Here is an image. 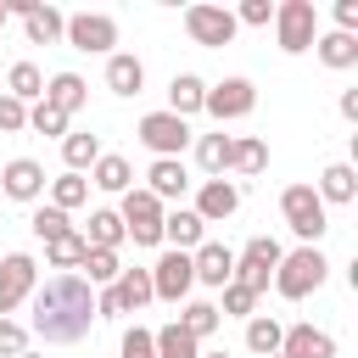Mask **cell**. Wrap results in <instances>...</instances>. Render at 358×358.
<instances>
[{
  "label": "cell",
  "mask_w": 358,
  "mask_h": 358,
  "mask_svg": "<svg viewBox=\"0 0 358 358\" xmlns=\"http://www.w3.org/2000/svg\"><path fill=\"white\" fill-rule=\"evenodd\" d=\"M313 50H319V62H324V67H336V73L358 67V34H319V39H313Z\"/></svg>",
  "instance_id": "83f0119b"
},
{
  "label": "cell",
  "mask_w": 358,
  "mask_h": 358,
  "mask_svg": "<svg viewBox=\"0 0 358 358\" xmlns=\"http://www.w3.org/2000/svg\"><path fill=\"white\" fill-rule=\"evenodd\" d=\"M263 168H268V145H263L257 134H235V140H229V173L252 179V173H263Z\"/></svg>",
  "instance_id": "484cf974"
},
{
  "label": "cell",
  "mask_w": 358,
  "mask_h": 358,
  "mask_svg": "<svg viewBox=\"0 0 358 358\" xmlns=\"http://www.w3.org/2000/svg\"><path fill=\"white\" fill-rule=\"evenodd\" d=\"M62 162H67V173H84V168H95L101 162V134H62Z\"/></svg>",
  "instance_id": "4dcf8cb0"
},
{
  "label": "cell",
  "mask_w": 358,
  "mask_h": 358,
  "mask_svg": "<svg viewBox=\"0 0 358 358\" xmlns=\"http://www.w3.org/2000/svg\"><path fill=\"white\" fill-rule=\"evenodd\" d=\"M117 274H123V257H117V252H95V246H90L84 263H78V280H84V285H101V291H106Z\"/></svg>",
  "instance_id": "836d02e7"
},
{
  "label": "cell",
  "mask_w": 358,
  "mask_h": 358,
  "mask_svg": "<svg viewBox=\"0 0 358 358\" xmlns=\"http://www.w3.org/2000/svg\"><path fill=\"white\" fill-rule=\"evenodd\" d=\"M268 22H274V0H241L235 28H268Z\"/></svg>",
  "instance_id": "b9f144b4"
},
{
  "label": "cell",
  "mask_w": 358,
  "mask_h": 358,
  "mask_svg": "<svg viewBox=\"0 0 358 358\" xmlns=\"http://www.w3.org/2000/svg\"><path fill=\"white\" fill-rule=\"evenodd\" d=\"M235 207H241V185H235V179H201L190 213H196L201 224H224V218H235Z\"/></svg>",
  "instance_id": "9a60e30c"
},
{
  "label": "cell",
  "mask_w": 358,
  "mask_h": 358,
  "mask_svg": "<svg viewBox=\"0 0 358 358\" xmlns=\"http://www.w3.org/2000/svg\"><path fill=\"white\" fill-rule=\"evenodd\" d=\"M185 34L201 45V50H224V45H235V11L229 6H185Z\"/></svg>",
  "instance_id": "ba28073f"
},
{
  "label": "cell",
  "mask_w": 358,
  "mask_h": 358,
  "mask_svg": "<svg viewBox=\"0 0 358 358\" xmlns=\"http://www.w3.org/2000/svg\"><path fill=\"white\" fill-rule=\"evenodd\" d=\"M34 285H39V263H34L28 252H6V257H0V319L17 313V308L34 296Z\"/></svg>",
  "instance_id": "8fae6325"
},
{
  "label": "cell",
  "mask_w": 358,
  "mask_h": 358,
  "mask_svg": "<svg viewBox=\"0 0 358 358\" xmlns=\"http://www.w3.org/2000/svg\"><path fill=\"white\" fill-rule=\"evenodd\" d=\"M6 22H11V11H6V0H0V34H6Z\"/></svg>",
  "instance_id": "7dc6e473"
},
{
  "label": "cell",
  "mask_w": 358,
  "mask_h": 358,
  "mask_svg": "<svg viewBox=\"0 0 358 358\" xmlns=\"http://www.w3.org/2000/svg\"><path fill=\"white\" fill-rule=\"evenodd\" d=\"M162 201L151 196V190H123V207H117V218H123V235L134 241V246H162Z\"/></svg>",
  "instance_id": "52a82bcc"
},
{
  "label": "cell",
  "mask_w": 358,
  "mask_h": 358,
  "mask_svg": "<svg viewBox=\"0 0 358 358\" xmlns=\"http://www.w3.org/2000/svg\"><path fill=\"white\" fill-rule=\"evenodd\" d=\"M190 274H196V285L224 291V285L235 280V252H229V246H218V241H201V246L190 252Z\"/></svg>",
  "instance_id": "5bb4252c"
},
{
  "label": "cell",
  "mask_w": 358,
  "mask_h": 358,
  "mask_svg": "<svg viewBox=\"0 0 358 358\" xmlns=\"http://www.w3.org/2000/svg\"><path fill=\"white\" fill-rule=\"evenodd\" d=\"M62 39H67L73 50H84V56H112V45H117V17H106V11H78V17H67Z\"/></svg>",
  "instance_id": "9c48e42d"
},
{
  "label": "cell",
  "mask_w": 358,
  "mask_h": 358,
  "mask_svg": "<svg viewBox=\"0 0 358 358\" xmlns=\"http://www.w3.org/2000/svg\"><path fill=\"white\" fill-rule=\"evenodd\" d=\"M201 101H207V84H201L196 73H173V84H168V112L190 123V112H201Z\"/></svg>",
  "instance_id": "d4e9b609"
},
{
  "label": "cell",
  "mask_w": 358,
  "mask_h": 358,
  "mask_svg": "<svg viewBox=\"0 0 358 358\" xmlns=\"http://www.w3.org/2000/svg\"><path fill=\"white\" fill-rule=\"evenodd\" d=\"M129 235H123V218L112 213V207H95L90 213V229H84V246H95V252H117Z\"/></svg>",
  "instance_id": "4316f807"
},
{
  "label": "cell",
  "mask_w": 358,
  "mask_h": 358,
  "mask_svg": "<svg viewBox=\"0 0 358 358\" xmlns=\"http://www.w3.org/2000/svg\"><path fill=\"white\" fill-rule=\"evenodd\" d=\"M22 129H28V106L0 95V134H22Z\"/></svg>",
  "instance_id": "7bdbcfd3"
},
{
  "label": "cell",
  "mask_w": 358,
  "mask_h": 358,
  "mask_svg": "<svg viewBox=\"0 0 358 358\" xmlns=\"http://www.w3.org/2000/svg\"><path fill=\"white\" fill-rule=\"evenodd\" d=\"M280 257H285V246H280L274 235H252V241L235 252V285H246L252 296H263V291L274 285Z\"/></svg>",
  "instance_id": "277c9868"
},
{
  "label": "cell",
  "mask_w": 358,
  "mask_h": 358,
  "mask_svg": "<svg viewBox=\"0 0 358 358\" xmlns=\"http://www.w3.org/2000/svg\"><path fill=\"white\" fill-rule=\"evenodd\" d=\"M134 134H140V145H145L151 157H179V151L196 140V134H190V123H185V117H173V112H145Z\"/></svg>",
  "instance_id": "30bf717a"
},
{
  "label": "cell",
  "mask_w": 358,
  "mask_h": 358,
  "mask_svg": "<svg viewBox=\"0 0 358 358\" xmlns=\"http://www.w3.org/2000/svg\"><path fill=\"white\" fill-rule=\"evenodd\" d=\"M274 39H280L285 56L313 50V39H319V6L313 0H280L274 6Z\"/></svg>",
  "instance_id": "5b68a950"
},
{
  "label": "cell",
  "mask_w": 358,
  "mask_h": 358,
  "mask_svg": "<svg viewBox=\"0 0 358 358\" xmlns=\"http://www.w3.org/2000/svg\"><path fill=\"white\" fill-rule=\"evenodd\" d=\"M106 90L112 95H140L145 90V62L129 56V50H112L106 56Z\"/></svg>",
  "instance_id": "ffe728a7"
},
{
  "label": "cell",
  "mask_w": 358,
  "mask_h": 358,
  "mask_svg": "<svg viewBox=\"0 0 358 358\" xmlns=\"http://www.w3.org/2000/svg\"><path fill=\"white\" fill-rule=\"evenodd\" d=\"M45 101H50L62 117H73V112H84V101H90V84H84L78 73H56V78H45Z\"/></svg>",
  "instance_id": "7402d4cb"
},
{
  "label": "cell",
  "mask_w": 358,
  "mask_h": 358,
  "mask_svg": "<svg viewBox=\"0 0 358 358\" xmlns=\"http://www.w3.org/2000/svg\"><path fill=\"white\" fill-rule=\"evenodd\" d=\"M196 291V274H190V252H162L151 263V296L157 302H185Z\"/></svg>",
  "instance_id": "4fadbf2b"
},
{
  "label": "cell",
  "mask_w": 358,
  "mask_h": 358,
  "mask_svg": "<svg viewBox=\"0 0 358 358\" xmlns=\"http://www.w3.org/2000/svg\"><path fill=\"white\" fill-rule=\"evenodd\" d=\"M117 358H157V341H151V330H145V324H129V330H123V347H117Z\"/></svg>",
  "instance_id": "60d3db41"
},
{
  "label": "cell",
  "mask_w": 358,
  "mask_h": 358,
  "mask_svg": "<svg viewBox=\"0 0 358 358\" xmlns=\"http://www.w3.org/2000/svg\"><path fill=\"white\" fill-rule=\"evenodd\" d=\"M28 129H34V134H56V140H62V134H67V117H62L50 101H34V106H28Z\"/></svg>",
  "instance_id": "f35d334b"
},
{
  "label": "cell",
  "mask_w": 358,
  "mask_h": 358,
  "mask_svg": "<svg viewBox=\"0 0 358 358\" xmlns=\"http://www.w3.org/2000/svg\"><path fill=\"white\" fill-rule=\"evenodd\" d=\"M6 95H11V101H22V106L45 101V73H39L34 62H17V67L6 73Z\"/></svg>",
  "instance_id": "f546056e"
},
{
  "label": "cell",
  "mask_w": 358,
  "mask_h": 358,
  "mask_svg": "<svg viewBox=\"0 0 358 358\" xmlns=\"http://www.w3.org/2000/svg\"><path fill=\"white\" fill-rule=\"evenodd\" d=\"M151 296V268H123L106 291H95V319H123V313H140Z\"/></svg>",
  "instance_id": "8992f818"
},
{
  "label": "cell",
  "mask_w": 358,
  "mask_h": 358,
  "mask_svg": "<svg viewBox=\"0 0 358 358\" xmlns=\"http://www.w3.org/2000/svg\"><path fill=\"white\" fill-rule=\"evenodd\" d=\"M201 358H229V352H201Z\"/></svg>",
  "instance_id": "c3c4849f"
},
{
  "label": "cell",
  "mask_w": 358,
  "mask_h": 358,
  "mask_svg": "<svg viewBox=\"0 0 358 358\" xmlns=\"http://www.w3.org/2000/svg\"><path fill=\"white\" fill-rule=\"evenodd\" d=\"M252 106H257V84H252V78L207 84V101H201V112H207V117H218V123H235V117H246Z\"/></svg>",
  "instance_id": "7c38bea8"
},
{
  "label": "cell",
  "mask_w": 358,
  "mask_h": 358,
  "mask_svg": "<svg viewBox=\"0 0 358 358\" xmlns=\"http://www.w3.org/2000/svg\"><path fill=\"white\" fill-rule=\"evenodd\" d=\"M179 324L196 336V341H207L218 324H224V313H218V302H185V313H179Z\"/></svg>",
  "instance_id": "8d00e7d4"
},
{
  "label": "cell",
  "mask_w": 358,
  "mask_h": 358,
  "mask_svg": "<svg viewBox=\"0 0 358 358\" xmlns=\"http://www.w3.org/2000/svg\"><path fill=\"white\" fill-rule=\"evenodd\" d=\"M90 201V179L84 173H56L50 179V207L56 213H73V207H84Z\"/></svg>",
  "instance_id": "e575fe53"
},
{
  "label": "cell",
  "mask_w": 358,
  "mask_h": 358,
  "mask_svg": "<svg viewBox=\"0 0 358 358\" xmlns=\"http://www.w3.org/2000/svg\"><path fill=\"white\" fill-rule=\"evenodd\" d=\"M274 358H280V352H274Z\"/></svg>",
  "instance_id": "f907efd6"
},
{
  "label": "cell",
  "mask_w": 358,
  "mask_h": 358,
  "mask_svg": "<svg viewBox=\"0 0 358 358\" xmlns=\"http://www.w3.org/2000/svg\"><path fill=\"white\" fill-rule=\"evenodd\" d=\"M280 213H285V224H291V235L302 246H319V235L330 229V213H324V201H319L313 185H285L280 190Z\"/></svg>",
  "instance_id": "3957f363"
},
{
  "label": "cell",
  "mask_w": 358,
  "mask_h": 358,
  "mask_svg": "<svg viewBox=\"0 0 358 358\" xmlns=\"http://www.w3.org/2000/svg\"><path fill=\"white\" fill-rule=\"evenodd\" d=\"M28 302H34V336L50 347H73L95 324V285H84L78 274H50L45 285H34Z\"/></svg>",
  "instance_id": "6da1fadb"
},
{
  "label": "cell",
  "mask_w": 358,
  "mask_h": 358,
  "mask_svg": "<svg viewBox=\"0 0 358 358\" xmlns=\"http://www.w3.org/2000/svg\"><path fill=\"white\" fill-rule=\"evenodd\" d=\"M336 34H358V0H336Z\"/></svg>",
  "instance_id": "f6af8a7d"
},
{
  "label": "cell",
  "mask_w": 358,
  "mask_h": 358,
  "mask_svg": "<svg viewBox=\"0 0 358 358\" xmlns=\"http://www.w3.org/2000/svg\"><path fill=\"white\" fill-rule=\"evenodd\" d=\"M90 185H95V190H112V196L134 190V168H129V157H117V151H101V162L90 168Z\"/></svg>",
  "instance_id": "603a6c76"
},
{
  "label": "cell",
  "mask_w": 358,
  "mask_h": 358,
  "mask_svg": "<svg viewBox=\"0 0 358 358\" xmlns=\"http://www.w3.org/2000/svg\"><path fill=\"white\" fill-rule=\"evenodd\" d=\"M151 341H157V358H201V341L173 319V324H162V330H151Z\"/></svg>",
  "instance_id": "d6a6232c"
},
{
  "label": "cell",
  "mask_w": 358,
  "mask_h": 358,
  "mask_svg": "<svg viewBox=\"0 0 358 358\" xmlns=\"http://www.w3.org/2000/svg\"><path fill=\"white\" fill-rule=\"evenodd\" d=\"M84 252H90V246H84V235H78V229H67L62 241H50V246H45V263H50V268H62V274H73V268L84 263Z\"/></svg>",
  "instance_id": "d590c367"
},
{
  "label": "cell",
  "mask_w": 358,
  "mask_h": 358,
  "mask_svg": "<svg viewBox=\"0 0 358 358\" xmlns=\"http://www.w3.org/2000/svg\"><path fill=\"white\" fill-rule=\"evenodd\" d=\"M324 274H330L324 252H319V246H296V252L280 257V268H274V291H280L285 302H302V296H313V291L324 285Z\"/></svg>",
  "instance_id": "7a4b0ae2"
},
{
  "label": "cell",
  "mask_w": 358,
  "mask_h": 358,
  "mask_svg": "<svg viewBox=\"0 0 358 358\" xmlns=\"http://www.w3.org/2000/svg\"><path fill=\"white\" fill-rule=\"evenodd\" d=\"M28 229H34V235H39L45 246H50V241H62V235H67L73 224H67V213H56V207H34V218H28Z\"/></svg>",
  "instance_id": "74e56055"
},
{
  "label": "cell",
  "mask_w": 358,
  "mask_h": 358,
  "mask_svg": "<svg viewBox=\"0 0 358 358\" xmlns=\"http://www.w3.org/2000/svg\"><path fill=\"white\" fill-rule=\"evenodd\" d=\"M229 140L235 134H224V129L218 134H196V162H201L207 179H224L229 173Z\"/></svg>",
  "instance_id": "f1b7e54d"
},
{
  "label": "cell",
  "mask_w": 358,
  "mask_h": 358,
  "mask_svg": "<svg viewBox=\"0 0 358 358\" xmlns=\"http://www.w3.org/2000/svg\"><path fill=\"white\" fill-rule=\"evenodd\" d=\"M319 201L324 207H347V201H358V173H352V162H330L324 173H319Z\"/></svg>",
  "instance_id": "44dd1931"
},
{
  "label": "cell",
  "mask_w": 358,
  "mask_h": 358,
  "mask_svg": "<svg viewBox=\"0 0 358 358\" xmlns=\"http://www.w3.org/2000/svg\"><path fill=\"white\" fill-rule=\"evenodd\" d=\"M22 28H28V45H56L62 28H67V17H62L56 6H39V0H34V6L22 11Z\"/></svg>",
  "instance_id": "cb8c5ba5"
},
{
  "label": "cell",
  "mask_w": 358,
  "mask_h": 358,
  "mask_svg": "<svg viewBox=\"0 0 358 358\" xmlns=\"http://www.w3.org/2000/svg\"><path fill=\"white\" fill-rule=\"evenodd\" d=\"M162 241H168V252H196L207 241V224L190 207H173V213H162Z\"/></svg>",
  "instance_id": "d6986e66"
},
{
  "label": "cell",
  "mask_w": 358,
  "mask_h": 358,
  "mask_svg": "<svg viewBox=\"0 0 358 358\" xmlns=\"http://www.w3.org/2000/svg\"><path fill=\"white\" fill-rule=\"evenodd\" d=\"M17 358H39V352H17Z\"/></svg>",
  "instance_id": "681fc988"
},
{
  "label": "cell",
  "mask_w": 358,
  "mask_h": 358,
  "mask_svg": "<svg viewBox=\"0 0 358 358\" xmlns=\"http://www.w3.org/2000/svg\"><path fill=\"white\" fill-rule=\"evenodd\" d=\"M140 190H151V196L168 207V201H179V196L190 190V168H185L179 157H157V162L145 168V185H140Z\"/></svg>",
  "instance_id": "ac0fdd59"
},
{
  "label": "cell",
  "mask_w": 358,
  "mask_h": 358,
  "mask_svg": "<svg viewBox=\"0 0 358 358\" xmlns=\"http://www.w3.org/2000/svg\"><path fill=\"white\" fill-rule=\"evenodd\" d=\"M218 313H235V319H252V313H257V296H252L246 285H235V280H229V285H224V302H218Z\"/></svg>",
  "instance_id": "ab89813d"
},
{
  "label": "cell",
  "mask_w": 358,
  "mask_h": 358,
  "mask_svg": "<svg viewBox=\"0 0 358 358\" xmlns=\"http://www.w3.org/2000/svg\"><path fill=\"white\" fill-rule=\"evenodd\" d=\"M280 358H336V336L330 330H319V324H285V336H280Z\"/></svg>",
  "instance_id": "e0dca14e"
},
{
  "label": "cell",
  "mask_w": 358,
  "mask_h": 358,
  "mask_svg": "<svg viewBox=\"0 0 358 358\" xmlns=\"http://www.w3.org/2000/svg\"><path fill=\"white\" fill-rule=\"evenodd\" d=\"M280 336H285V324H280L274 313H252V319H246V347H252L257 358H274V352H280Z\"/></svg>",
  "instance_id": "1f68e13d"
},
{
  "label": "cell",
  "mask_w": 358,
  "mask_h": 358,
  "mask_svg": "<svg viewBox=\"0 0 358 358\" xmlns=\"http://www.w3.org/2000/svg\"><path fill=\"white\" fill-rule=\"evenodd\" d=\"M341 117L358 123V90H341Z\"/></svg>",
  "instance_id": "bcb514c9"
},
{
  "label": "cell",
  "mask_w": 358,
  "mask_h": 358,
  "mask_svg": "<svg viewBox=\"0 0 358 358\" xmlns=\"http://www.w3.org/2000/svg\"><path fill=\"white\" fill-rule=\"evenodd\" d=\"M17 352H28V330L17 319H0V358H17Z\"/></svg>",
  "instance_id": "ee69618b"
},
{
  "label": "cell",
  "mask_w": 358,
  "mask_h": 358,
  "mask_svg": "<svg viewBox=\"0 0 358 358\" xmlns=\"http://www.w3.org/2000/svg\"><path fill=\"white\" fill-rule=\"evenodd\" d=\"M45 185H50V179H45V168H39L34 157H11V162L0 168V190H6L11 201H39Z\"/></svg>",
  "instance_id": "2e32d148"
}]
</instances>
